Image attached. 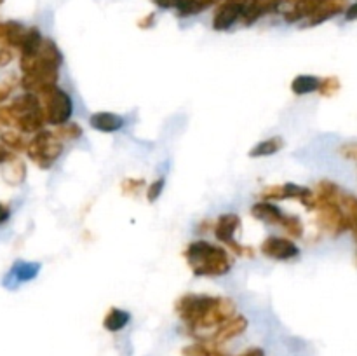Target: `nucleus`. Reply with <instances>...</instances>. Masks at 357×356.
Returning <instances> with one entry per match:
<instances>
[{"label":"nucleus","instance_id":"nucleus-9","mask_svg":"<svg viewBox=\"0 0 357 356\" xmlns=\"http://www.w3.org/2000/svg\"><path fill=\"white\" fill-rule=\"evenodd\" d=\"M264 257L278 262H288L300 257V248L295 239L286 236H267L260 244Z\"/></svg>","mask_w":357,"mask_h":356},{"label":"nucleus","instance_id":"nucleus-13","mask_svg":"<svg viewBox=\"0 0 357 356\" xmlns=\"http://www.w3.org/2000/svg\"><path fill=\"white\" fill-rule=\"evenodd\" d=\"M241 227V216L237 213H223L218 218L215 220V225H213V234H215L216 239L227 246L232 241H236V232Z\"/></svg>","mask_w":357,"mask_h":356},{"label":"nucleus","instance_id":"nucleus-25","mask_svg":"<svg viewBox=\"0 0 357 356\" xmlns=\"http://www.w3.org/2000/svg\"><path fill=\"white\" fill-rule=\"evenodd\" d=\"M3 180L9 185H21L26 178V164L21 159L14 157L9 163L3 164Z\"/></svg>","mask_w":357,"mask_h":356},{"label":"nucleus","instance_id":"nucleus-43","mask_svg":"<svg viewBox=\"0 0 357 356\" xmlns=\"http://www.w3.org/2000/svg\"><path fill=\"white\" fill-rule=\"evenodd\" d=\"M2 3H3V0H0V6H2Z\"/></svg>","mask_w":357,"mask_h":356},{"label":"nucleus","instance_id":"nucleus-17","mask_svg":"<svg viewBox=\"0 0 357 356\" xmlns=\"http://www.w3.org/2000/svg\"><path fill=\"white\" fill-rule=\"evenodd\" d=\"M89 126L100 133H117L126 126V119L114 112H94L89 115Z\"/></svg>","mask_w":357,"mask_h":356},{"label":"nucleus","instance_id":"nucleus-30","mask_svg":"<svg viewBox=\"0 0 357 356\" xmlns=\"http://www.w3.org/2000/svg\"><path fill=\"white\" fill-rule=\"evenodd\" d=\"M220 2H222V0H194V2H192L190 6H188L187 13H185L183 17L197 16V14L204 13V10L213 9V7H216Z\"/></svg>","mask_w":357,"mask_h":356},{"label":"nucleus","instance_id":"nucleus-33","mask_svg":"<svg viewBox=\"0 0 357 356\" xmlns=\"http://www.w3.org/2000/svg\"><path fill=\"white\" fill-rule=\"evenodd\" d=\"M143 185H145V180H143V178H138V180H136V178H126L121 184V188L124 194H135V192H138Z\"/></svg>","mask_w":357,"mask_h":356},{"label":"nucleus","instance_id":"nucleus-24","mask_svg":"<svg viewBox=\"0 0 357 356\" xmlns=\"http://www.w3.org/2000/svg\"><path fill=\"white\" fill-rule=\"evenodd\" d=\"M319 77L309 75V73H303V75H296L295 79L289 84V89L296 96H305V94L317 93V87H319Z\"/></svg>","mask_w":357,"mask_h":356},{"label":"nucleus","instance_id":"nucleus-5","mask_svg":"<svg viewBox=\"0 0 357 356\" xmlns=\"http://www.w3.org/2000/svg\"><path fill=\"white\" fill-rule=\"evenodd\" d=\"M218 295H206V293H183L180 299L174 302V311L180 318L181 323L187 327V330H194L199 321L202 320L206 313L211 309L216 302Z\"/></svg>","mask_w":357,"mask_h":356},{"label":"nucleus","instance_id":"nucleus-6","mask_svg":"<svg viewBox=\"0 0 357 356\" xmlns=\"http://www.w3.org/2000/svg\"><path fill=\"white\" fill-rule=\"evenodd\" d=\"M312 212H316V223L319 225V229L328 236L338 237L349 230L347 218H345L338 201L317 202Z\"/></svg>","mask_w":357,"mask_h":356},{"label":"nucleus","instance_id":"nucleus-4","mask_svg":"<svg viewBox=\"0 0 357 356\" xmlns=\"http://www.w3.org/2000/svg\"><path fill=\"white\" fill-rule=\"evenodd\" d=\"M38 98H40L45 126L58 128V126L72 121L75 105H73V100L68 91L54 84V86H49L44 91H40Z\"/></svg>","mask_w":357,"mask_h":356},{"label":"nucleus","instance_id":"nucleus-38","mask_svg":"<svg viewBox=\"0 0 357 356\" xmlns=\"http://www.w3.org/2000/svg\"><path fill=\"white\" fill-rule=\"evenodd\" d=\"M344 16H345V21H356L357 20V2L349 3V7L345 9Z\"/></svg>","mask_w":357,"mask_h":356},{"label":"nucleus","instance_id":"nucleus-19","mask_svg":"<svg viewBox=\"0 0 357 356\" xmlns=\"http://www.w3.org/2000/svg\"><path fill=\"white\" fill-rule=\"evenodd\" d=\"M181 356H227V353L211 341H195L181 349Z\"/></svg>","mask_w":357,"mask_h":356},{"label":"nucleus","instance_id":"nucleus-16","mask_svg":"<svg viewBox=\"0 0 357 356\" xmlns=\"http://www.w3.org/2000/svg\"><path fill=\"white\" fill-rule=\"evenodd\" d=\"M250 213L253 218L260 220V222L264 223H268V225H281L282 218H284L286 215L275 202L264 201V199L253 202L250 208Z\"/></svg>","mask_w":357,"mask_h":356},{"label":"nucleus","instance_id":"nucleus-7","mask_svg":"<svg viewBox=\"0 0 357 356\" xmlns=\"http://www.w3.org/2000/svg\"><path fill=\"white\" fill-rule=\"evenodd\" d=\"M260 199L271 202L278 201H288V199H295V201H300L307 209L312 212V202H314V192L312 188L303 187V185L298 184H274V185H265L260 191Z\"/></svg>","mask_w":357,"mask_h":356},{"label":"nucleus","instance_id":"nucleus-2","mask_svg":"<svg viewBox=\"0 0 357 356\" xmlns=\"http://www.w3.org/2000/svg\"><path fill=\"white\" fill-rule=\"evenodd\" d=\"M183 257L195 278H222L234 267L232 253L222 244H213L206 239L188 243Z\"/></svg>","mask_w":357,"mask_h":356},{"label":"nucleus","instance_id":"nucleus-34","mask_svg":"<svg viewBox=\"0 0 357 356\" xmlns=\"http://www.w3.org/2000/svg\"><path fill=\"white\" fill-rule=\"evenodd\" d=\"M338 152H340L345 159L357 163V143H345V145H342L340 149H338Z\"/></svg>","mask_w":357,"mask_h":356},{"label":"nucleus","instance_id":"nucleus-11","mask_svg":"<svg viewBox=\"0 0 357 356\" xmlns=\"http://www.w3.org/2000/svg\"><path fill=\"white\" fill-rule=\"evenodd\" d=\"M284 3L286 0H250L241 23H243L244 27H253V24L257 23V21H260L261 17L279 13Z\"/></svg>","mask_w":357,"mask_h":356},{"label":"nucleus","instance_id":"nucleus-32","mask_svg":"<svg viewBox=\"0 0 357 356\" xmlns=\"http://www.w3.org/2000/svg\"><path fill=\"white\" fill-rule=\"evenodd\" d=\"M164 187H166V178L159 177L152 181V184L146 187V201L149 202H155L157 199L162 195Z\"/></svg>","mask_w":357,"mask_h":356},{"label":"nucleus","instance_id":"nucleus-41","mask_svg":"<svg viewBox=\"0 0 357 356\" xmlns=\"http://www.w3.org/2000/svg\"><path fill=\"white\" fill-rule=\"evenodd\" d=\"M237 356H265V351L261 348H251L248 349V351H244L243 355H237Z\"/></svg>","mask_w":357,"mask_h":356},{"label":"nucleus","instance_id":"nucleus-28","mask_svg":"<svg viewBox=\"0 0 357 356\" xmlns=\"http://www.w3.org/2000/svg\"><path fill=\"white\" fill-rule=\"evenodd\" d=\"M279 227L284 230V234H288L286 237H291V239H302L303 234H305L302 220L296 215H284V218H282L281 225Z\"/></svg>","mask_w":357,"mask_h":356},{"label":"nucleus","instance_id":"nucleus-35","mask_svg":"<svg viewBox=\"0 0 357 356\" xmlns=\"http://www.w3.org/2000/svg\"><path fill=\"white\" fill-rule=\"evenodd\" d=\"M155 20H157V14L155 13H149V14H145L143 17H139L138 27L142 28V30H150V28L155 27Z\"/></svg>","mask_w":357,"mask_h":356},{"label":"nucleus","instance_id":"nucleus-10","mask_svg":"<svg viewBox=\"0 0 357 356\" xmlns=\"http://www.w3.org/2000/svg\"><path fill=\"white\" fill-rule=\"evenodd\" d=\"M246 330H248V318L243 316V314H236V316L230 318L229 321L220 325L216 330H213L206 341H211L215 342V344L223 346L225 342L241 337Z\"/></svg>","mask_w":357,"mask_h":356},{"label":"nucleus","instance_id":"nucleus-18","mask_svg":"<svg viewBox=\"0 0 357 356\" xmlns=\"http://www.w3.org/2000/svg\"><path fill=\"white\" fill-rule=\"evenodd\" d=\"M324 0H298L293 7H288V9L282 13V17L288 24L302 23V21H307L317 9L321 7Z\"/></svg>","mask_w":357,"mask_h":356},{"label":"nucleus","instance_id":"nucleus-8","mask_svg":"<svg viewBox=\"0 0 357 356\" xmlns=\"http://www.w3.org/2000/svg\"><path fill=\"white\" fill-rule=\"evenodd\" d=\"M250 0H222L215 7L211 27L215 31H229L236 23H241Z\"/></svg>","mask_w":357,"mask_h":356},{"label":"nucleus","instance_id":"nucleus-22","mask_svg":"<svg viewBox=\"0 0 357 356\" xmlns=\"http://www.w3.org/2000/svg\"><path fill=\"white\" fill-rule=\"evenodd\" d=\"M338 202H340L342 212H344L345 218H347L349 230H352V234H354L357 239V195L342 191Z\"/></svg>","mask_w":357,"mask_h":356},{"label":"nucleus","instance_id":"nucleus-23","mask_svg":"<svg viewBox=\"0 0 357 356\" xmlns=\"http://www.w3.org/2000/svg\"><path fill=\"white\" fill-rule=\"evenodd\" d=\"M0 143L13 154H24L28 147V140L24 138L23 133L10 128L0 133Z\"/></svg>","mask_w":357,"mask_h":356},{"label":"nucleus","instance_id":"nucleus-31","mask_svg":"<svg viewBox=\"0 0 357 356\" xmlns=\"http://www.w3.org/2000/svg\"><path fill=\"white\" fill-rule=\"evenodd\" d=\"M17 86H20V79H14V77H7V79L0 80V105H3V101L13 96Z\"/></svg>","mask_w":357,"mask_h":356},{"label":"nucleus","instance_id":"nucleus-26","mask_svg":"<svg viewBox=\"0 0 357 356\" xmlns=\"http://www.w3.org/2000/svg\"><path fill=\"white\" fill-rule=\"evenodd\" d=\"M42 38H44V35H42L40 28L28 27L26 37H24L23 45H21L20 51H17L20 52V58H28V56H33L35 52H37V49L40 47Z\"/></svg>","mask_w":357,"mask_h":356},{"label":"nucleus","instance_id":"nucleus-21","mask_svg":"<svg viewBox=\"0 0 357 356\" xmlns=\"http://www.w3.org/2000/svg\"><path fill=\"white\" fill-rule=\"evenodd\" d=\"M282 149H284V140H282L281 136H271V138L257 143V145L250 150L248 156H250L251 159H260V157L274 156V154L281 152Z\"/></svg>","mask_w":357,"mask_h":356},{"label":"nucleus","instance_id":"nucleus-27","mask_svg":"<svg viewBox=\"0 0 357 356\" xmlns=\"http://www.w3.org/2000/svg\"><path fill=\"white\" fill-rule=\"evenodd\" d=\"M52 133L56 135V138L61 140L63 143H66V142H75V140L82 138L84 129L79 122L68 121V122H65V124H61V126H58V128L52 129Z\"/></svg>","mask_w":357,"mask_h":356},{"label":"nucleus","instance_id":"nucleus-1","mask_svg":"<svg viewBox=\"0 0 357 356\" xmlns=\"http://www.w3.org/2000/svg\"><path fill=\"white\" fill-rule=\"evenodd\" d=\"M63 63L65 56L54 38L44 37L40 47L33 56L20 58L21 89L38 94L45 87L58 84Z\"/></svg>","mask_w":357,"mask_h":356},{"label":"nucleus","instance_id":"nucleus-14","mask_svg":"<svg viewBox=\"0 0 357 356\" xmlns=\"http://www.w3.org/2000/svg\"><path fill=\"white\" fill-rule=\"evenodd\" d=\"M38 272H40V264L38 262L17 260L14 262L13 267L7 272L6 279H3V285L7 288H13V286L20 285V283H26L35 279L38 276Z\"/></svg>","mask_w":357,"mask_h":356},{"label":"nucleus","instance_id":"nucleus-12","mask_svg":"<svg viewBox=\"0 0 357 356\" xmlns=\"http://www.w3.org/2000/svg\"><path fill=\"white\" fill-rule=\"evenodd\" d=\"M26 30L28 27H24L21 21H0V44L3 47L13 49V51H20V47L24 42V37H26Z\"/></svg>","mask_w":357,"mask_h":356},{"label":"nucleus","instance_id":"nucleus-15","mask_svg":"<svg viewBox=\"0 0 357 356\" xmlns=\"http://www.w3.org/2000/svg\"><path fill=\"white\" fill-rule=\"evenodd\" d=\"M349 7V0H324L319 9L305 21V27H319L333 17L340 16Z\"/></svg>","mask_w":357,"mask_h":356},{"label":"nucleus","instance_id":"nucleus-39","mask_svg":"<svg viewBox=\"0 0 357 356\" xmlns=\"http://www.w3.org/2000/svg\"><path fill=\"white\" fill-rule=\"evenodd\" d=\"M10 220V208L3 202H0V225L7 223Z\"/></svg>","mask_w":357,"mask_h":356},{"label":"nucleus","instance_id":"nucleus-29","mask_svg":"<svg viewBox=\"0 0 357 356\" xmlns=\"http://www.w3.org/2000/svg\"><path fill=\"white\" fill-rule=\"evenodd\" d=\"M340 87H342V82L338 77L328 75V77H323V79L319 80L317 93H319L323 98H331V96H335L338 91H340Z\"/></svg>","mask_w":357,"mask_h":356},{"label":"nucleus","instance_id":"nucleus-40","mask_svg":"<svg viewBox=\"0 0 357 356\" xmlns=\"http://www.w3.org/2000/svg\"><path fill=\"white\" fill-rule=\"evenodd\" d=\"M213 225H215V220H209V218L202 220V222L199 223V227H197V232L199 234H206V232H209V230L213 232Z\"/></svg>","mask_w":357,"mask_h":356},{"label":"nucleus","instance_id":"nucleus-3","mask_svg":"<svg viewBox=\"0 0 357 356\" xmlns=\"http://www.w3.org/2000/svg\"><path fill=\"white\" fill-rule=\"evenodd\" d=\"M65 152V143L56 138L51 129H40L28 140L26 157L40 170H51Z\"/></svg>","mask_w":357,"mask_h":356},{"label":"nucleus","instance_id":"nucleus-20","mask_svg":"<svg viewBox=\"0 0 357 356\" xmlns=\"http://www.w3.org/2000/svg\"><path fill=\"white\" fill-rule=\"evenodd\" d=\"M131 321V313L126 309H119V307H112L103 318V328L112 334H117V332L124 330L126 327Z\"/></svg>","mask_w":357,"mask_h":356},{"label":"nucleus","instance_id":"nucleus-37","mask_svg":"<svg viewBox=\"0 0 357 356\" xmlns=\"http://www.w3.org/2000/svg\"><path fill=\"white\" fill-rule=\"evenodd\" d=\"M14 157H16V154H13L10 150H7L6 147L0 143V166H2V164H6V163H9V161L14 159Z\"/></svg>","mask_w":357,"mask_h":356},{"label":"nucleus","instance_id":"nucleus-42","mask_svg":"<svg viewBox=\"0 0 357 356\" xmlns=\"http://www.w3.org/2000/svg\"><path fill=\"white\" fill-rule=\"evenodd\" d=\"M296 2H298V0H286L284 6H286V7H293V6H295Z\"/></svg>","mask_w":357,"mask_h":356},{"label":"nucleus","instance_id":"nucleus-36","mask_svg":"<svg viewBox=\"0 0 357 356\" xmlns=\"http://www.w3.org/2000/svg\"><path fill=\"white\" fill-rule=\"evenodd\" d=\"M14 59V51L9 47H3V45H0V68H3V66L9 65L10 61Z\"/></svg>","mask_w":357,"mask_h":356}]
</instances>
